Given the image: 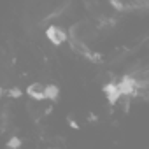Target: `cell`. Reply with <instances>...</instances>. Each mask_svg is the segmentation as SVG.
<instances>
[{
    "label": "cell",
    "mask_w": 149,
    "mask_h": 149,
    "mask_svg": "<svg viewBox=\"0 0 149 149\" xmlns=\"http://www.w3.org/2000/svg\"><path fill=\"white\" fill-rule=\"evenodd\" d=\"M47 35H49L54 42H61V40H65V37H67L65 32H61L60 28H51V30L47 32Z\"/></svg>",
    "instance_id": "6da1fadb"
}]
</instances>
